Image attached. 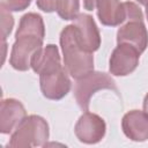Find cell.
Segmentation results:
<instances>
[{
    "label": "cell",
    "instance_id": "6da1fadb",
    "mask_svg": "<svg viewBox=\"0 0 148 148\" xmlns=\"http://www.w3.org/2000/svg\"><path fill=\"white\" fill-rule=\"evenodd\" d=\"M45 25L43 17L37 13L24 14L15 34L9 64L16 71H28L31 67L34 53L43 46Z\"/></svg>",
    "mask_w": 148,
    "mask_h": 148
},
{
    "label": "cell",
    "instance_id": "7a4b0ae2",
    "mask_svg": "<svg viewBox=\"0 0 148 148\" xmlns=\"http://www.w3.org/2000/svg\"><path fill=\"white\" fill-rule=\"evenodd\" d=\"M60 46L65 68L72 77L77 80L94 71V56L79 45L73 24L66 25L61 30Z\"/></svg>",
    "mask_w": 148,
    "mask_h": 148
},
{
    "label": "cell",
    "instance_id": "3957f363",
    "mask_svg": "<svg viewBox=\"0 0 148 148\" xmlns=\"http://www.w3.org/2000/svg\"><path fill=\"white\" fill-rule=\"evenodd\" d=\"M50 135L47 121L37 114H30L14 130L8 147L10 148H30L42 147L46 143Z\"/></svg>",
    "mask_w": 148,
    "mask_h": 148
},
{
    "label": "cell",
    "instance_id": "277c9868",
    "mask_svg": "<svg viewBox=\"0 0 148 148\" xmlns=\"http://www.w3.org/2000/svg\"><path fill=\"white\" fill-rule=\"evenodd\" d=\"M126 18L117 31V43L133 45L142 53L148 46V31L143 23V15L139 6L132 1L124 2Z\"/></svg>",
    "mask_w": 148,
    "mask_h": 148
},
{
    "label": "cell",
    "instance_id": "5b68a950",
    "mask_svg": "<svg viewBox=\"0 0 148 148\" xmlns=\"http://www.w3.org/2000/svg\"><path fill=\"white\" fill-rule=\"evenodd\" d=\"M112 90L120 96L119 90L116 86L114 80L104 72H90L81 79H77L74 87V96L77 105L83 110L88 111L90 105L91 96L98 90Z\"/></svg>",
    "mask_w": 148,
    "mask_h": 148
},
{
    "label": "cell",
    "instance_id": "8992f818",
    "mask_svg": "<svg viewBox=\"0 0 148 148\" xmlns=\"http://www.w3.org/2000/svg\"><path fill=\"white\" fill-rule=\"evenodd\" d=\"M140 54L139 50L131 44H118L109 60L110 73L116 76H126L133 73L139 65Z\"/></svg>",
    "mask_w": 148,
    "mask_h": 148
},
{
    "label": "cell",
    "instance_id": "52a82bcc",
    "mask_svg": "<svg viewBox=\"0 0 148 148\" xmlns=\"http://www.w3.org/2000/svg\"><path fill=\"white\" fill-rule=\"evenodd\" d=\"M65 67H59L54 71L46 72L39 75V86L44 97L52 101L64 98L71 90L72 82L67 75Z\"/></svg>",
    "mask_w": 148,
    "mask_h": 148
},
{
    "label": "cell",
    "instance_id": "ba28073f",
    "mask_svg": "<svg viewBox=\"0 0 148 148\" xmlns=\"http://www.w3.org/2000/svg\"><path fill=\"white\" fill-rule=\"evenodd\" d=\"M83 7L87 10L97 9L101 23L106 27L120 25L126 18L124 2L119 0H83Z\"/></svg>",
    "mask_w": 148,
    "mask_h": 148
},
{
    "label": "cell",
    "instance_id": "9c48e42d",
    "mask_svg": "<svg viewBox=\"0 0 148 148\" xmlns=\"http://www.w3.org/2000/svg\"><path fill=\"white\" fill-rule=\"evenodd\" d=\"M74 132L80 142L95 145L102 141L106 132V125L102 117L86 111L77 120Z\"/></svg>",
    "mask_w": 148,
    "mask_h": 148
},
{
    "label": "cell",
    "instance_id": "30bf717a",
    "mask_svg": "<svg viewBox=\"0 0 148 148\" xmlns=\"http://www.w3.org/2000/svg\"><path fill=\"white\" fill-rule=\"evenodd\" d=\"M74 31L79 45L88 51L95 52L101 46V35L91 15L80 13L74 18Z\"/></svg>",
    "mask_w": 148,
    "mask_h": 148
},
{
    "label": "cell",
    "instance_id": "8fae6325",
    "mask_svg": "<svg viewBox=\"0 0 148 148\" xmlns=\"http://www.w3.org/2000/svg\"><path fill=\"white\" fill-rule=\"evenodd\" d=\"M124 134L132 141L142 142L148 140V113L140 110H131L121 120Z\"/></svg>",
    "mask_w": 148,
    "mask_h": 148
},
{
    "label": "cell",
    "instance_id": "7c38bea8",
    "mask_svg": "<svg viewBox=\"0 0 148 148\" xmlns=\"http://www.w3.org/2000/svg\"><path fill=\"white\" fill-rule=\"evenodd\" d=\"M27 117V111L23 104L15 98H6L0 105V132L9 134L17 125Z\"/></svg>",
    "mask_w": 148,
    "mask_h": 148
},
{
    "label": "cell",
    "instance_id": "4fadbf2b",
    "mask_svg": "<svg viewBox=\"0 0 148 148\" xmlns=\"http://www.w3.org/2000/svg\"><path fill=\"white\" fill-rule=\"evenodd\" d=\"M61 66L59 50L54 44H47L46 46L40 47L31 58V68L38 75L57 69Z\"/></svg>",
    "mask_w": 148,
    "mask_h": 148
},
{
    "label": "cell",
    "instance_id": "5bb4252c",
    "mask_svg": "<svg viewBox=\"0 0 148 148\" xmlns=\"http://www.w3.org/2000/svg\"><path fill=\"white\" fill-rule=\"evenodd\" d=\"M56 10L62 20H74L80 14V0H57Z\"/></svg>",
    "mask_w": 148,
    "mask_h": 148
},
{
    "label": "cell",
    "instance_id": "9a60e30c",
    "mask_svg": "<svg viewBox=\"0 0 148 148\" xmlns=\"http://www.w3.org/2000/svg\"><path fill=\"white\" fill-rule=\"evenodd\" d=\"M13 25H14V17L12 16L10 12L1 7V36L3 42L10 35Z\"/></svg>",
    "mask_w": 148,
    "mask_h": 148
},
{
    "label": "cell",
    "instance_id": "2e32d148",
    "mask_svg": "<svg viewBox=\"0 0 148 148\" xmlns=\"http://www.w3.org/2000/svg\"><path fill=\"white\" fill-rule=\"evenodd\" d=\"M31 3V0H0L2 8L8 12H21L27 9Z\"/></svg>",
    "mask_w": 148,
    "mask_h": 148
},
{
    "label": "cell",
    "instance_id": "e0dca14e",
    "mask_svg": "<svg viewBox=\"0 0 148 148\" xmlns=\"http://www.w3.org/2000/svg\"><path fill=\"white\" fill-rule=\"evenodd\" d=\"M36 3L40 10H43L45 13H52L56 10L57 0H37Z\"/></svg>",
    "mask_w": 148,
    "mask_h": 148
},
{
    "label": "cell",
    "instance_id": "ac0fdd59",
    "mask_svg": "<svg viewBox=\"0 0 148 148\" xmlns=\"http://www.w3.org/2000/svg\"><path fill=\"white\" fill-rule=\"evenodd\" d=\"M143 111L146 113H148V92L146 94V96L143 98Z\"/></svg>",
    "mask_w": 148,
    "mask_h": 148
},
{
    "label": "cell",
    "instance_id": "d6986e66",
    "mask_svg": "<svg viewBox=\"0 0 148 148\" xmlns=\"http://www.w3.org/2000/svg\"><path fill=\"white\" fill-rule=\"evenodd\" d=\"M139 3H141V5H146L147 2H148V0H136Z\"/></svg>",
    "mask_w": 148,
    "mask_h": 148
},
{
    "label": "cell",
    "instance_id": "ffe728a7",
    "mask_svg": "<svg viewBox=\"0 0 148 148\" xmlns=\"http://www.w3.org/2000/svg\"><path fill=\"white\" fill-rule=\"evenodd\" d=\"M145 6H146V16H147V20H148V2Z\"/></svg>",
    "mask_w": 148,
    "mask_h": 148
}]
</instances>
